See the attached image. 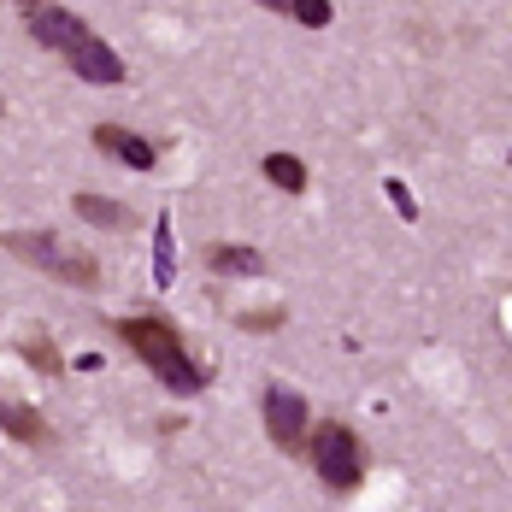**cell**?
Segmentation results:
<instances>
[{"label": "cell", "instance_id": "6da1fadb", "mask_svg": "<svg viewBox=\"0 0 512 512\" xmlns=\"http://www.w3.org/2000/svg\"><path fill=\"white\" fill-rule=\"evenodd\" d=\"M24 24H30V36H36L42 48L65 53L83 83H124V59L106 48L71 6H24Z\"/></svg>", "mask_w": 512, "mask_h": 512}, {"label": "cell", "instance_id": "7a4b0ae2", "mask_svg": "<svg viewBox=\"0 0 512 512\" xmlns=\"http://www.w3.org/2000/svg\"><path fill=\"white\" fill-rule=\"evenodd\" d=\"M112 330L130 342V354L142 359L159 383L171 389V395H201L206 383H212V371L189 359V348H183V336H177V324H171V318L142 312V318H118Z\"/></svg>", "mask_w": 512, "mask_h": 512}, {"label": "cell", "instance_id": "3957f363", "mask_svg": "<svg viewBox=\"0 0 512 512\" xmlns=\"http://www.w3.org/2000/svg\"><path fill=\"white\" fill-rule=\"evenodd\" d=\"M0 254L24 259V265L48 271V277L71 283V289H95V283H101V259L83 254V248H71V242H59L53 230H6V236H0Z\"/></svg>", "mask_w": 512, "mask_h": 512}, {"label": "cell", "instance_id": "277c9868", "mask_svg": "<svg viewBox=\"0 0 512 512\" xmlns=\"http://www.w3.org/2000/svg\"><path fill=\"white\" fill-rule=\"evenodd\" d=\"M307 460L330 495H354L359 483H365V442L348 424H336V418H324L307 436Z\"/></svg>", "mask_w": 512, "mask_h": 512}, {"label": "cell", "instance_id": "5b68a950", "mask_svg": "<svg viewBox=\"0 0 512 512\" xmlns=\"http://www.w3.org/2000/svg\"><path fill=\"white\" fill-rule=\"evenodd\" d=\"M259 418H265V436L283 448V454H307V401L289 389V383H271L259 395Z\"/></svg>", "mask_w": 512, "mask_h": 512}, {"label": "cell", "instance_id": "8992f818", "mask_svg": "<svg viewBox=\"0 0 512 512\" xmlns=\"http://www.w3.org/2000/svg\"><path fill=\"white\" fill-rule=\"evenodd\" d=\"M95 154L118 159V165H130V171H154L159 165V148L148 136H136V130H124V124H95Z\"/></svg>", "mask_w": 512, "mask_h": 512}, {"label": "cell", "instance_id": "52a82bcc", "mask_svg": "<svg viewBox=\"0 0 512 512\" xmlns=\"http://www.w3.org/2000/svg\"><path fill=\"white\" fill-rule=\"evenodd\" d=\"M0 430H6V442H24V448H48L53 442L48 418L36 407H24L18 395H0Z\"/></svg>", "mask_w": 512, "mask_h": 512}, {"label": "cell", "instance_id": "ba28073f", "mask_svg": "<svg viewBox=\"0 0 512 512\" xmlns=\"http://www.w3.org/2000/svg\"><path fill=\"white\" fill-rule=\"evenodd\" d=\"M201 259L206 271H224V277H259L265 271V254L248 242H212V248H201Z\"/></svg>", "mask_w": 512, "mask_h": 512}, {"label": "cell", "instance_id": "9c48e42d", "mask_svg": "<svg viewBox=\"0 0 512 512\" xmlns=\"http://www.w3.org/2000/svg\"><path fill=\"white\" fill-rule=\"evenodd\" d=\"M77 206V218H89V224H106V230H130V212L112 201V195H95V189H83V195H71Z\"/></svg>", "mask_w": 512, "mask_h": 512}, {"label": "cell", "instance_id": "30bf717a", "mask_svg": "<svg viewBox=\"0 0 512 512\" xmlns=\"http://www.w3.org/2000/svg\"><path fill=\"white\" fill-rule=\"evenodd\" d=\"M154 283H159V289H171V283H177V242H171V212H159V224H154Z\"/></svg>", "mask_w": 512, "mask_h": 512}, {"label": "cell", "instance_id": "8fae6325", "mask_svg": "<svg viewBox=\"0 0 512 512\" xmlns=\"http://www.w3.org/2000/svg\"><path fill=\"white\" fill-rule=\"evenodd\" d=\"M265 183H277L283 195H301L307 189V165L295 154H265Z\"/></svg>", "mask_w": 512, "mask_h": 512}, {"label": "cell", "instance_id": "7c38bea8", "mask_svg": "<svg viewBox=\"0 0 512 512\" xmlns=\"http://www.w3.org/2000/svg\"><path fill=\"white\" fill-rule=\"evenodd\" d=\"M18 354L30 359L36 371H48V377L65 365V359H59V348H53V336H24V342H18Z\"/></svg>", "mask_w": 512, "mask_h": 512}, {"label": "cell", "instance_id": "4fadbf2b", "mask_svg": "<svg viewBox=\"0 0 512 512\" xmlns=\"http://www.w3.org/2000/svg\"><path fill=\"white\" fill-rule=\"evenodd\" d=\"M283 12H295L307 30H324V24L336 18V6H330V0H283Z\"/></svg>", "mask_w": 512, "mask_h": 512}, {"label": "cell", "instance_id": "5bb4252c", "mask_svg": "<svg viewBox=\"0 0 512 512\" xmlns=\"http://www.w3.org/2000/svg\"><path fill=\"white\" fill-rule=\"evenodd\" d=\"M236 330L265 336V330H283V307H259V312H236Z\"/></svg>", "mask_w": 512, "mask_h": 512}, {"label": "cell", "instance_id": "9a60e30c", "mask_svg": "<svg viewBox=\"0 0 512 512\" xmlns=\"http://www.w3.org/2000/svg\"><path fill=\"white\" fill-rule=\"evenodd\" d=\"M383 195H389V206H395V212H401V218H418V201H412V189L407 183H401V177H383Z\"/></svg>", "mask_w": 512, "mask_h": 512}]
</instances>
